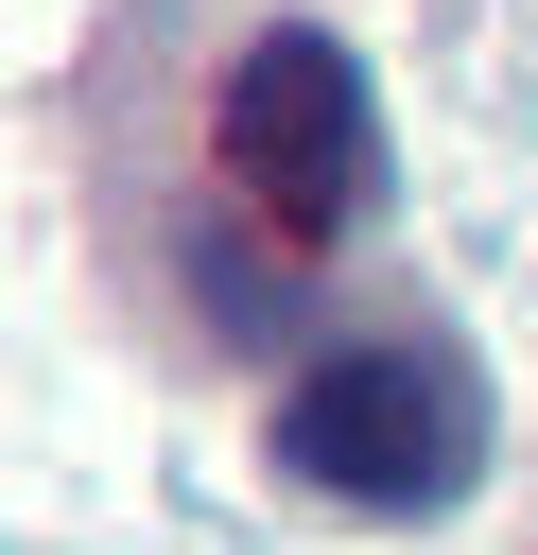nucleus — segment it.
<instances>
[{"label":"nucleus","instance_id":"obj_2","mask_svg":"<svg viewBox=\"0 0 538 555\" xmlns=\"http://www.w3.org/2000/svg\"><path fill=\"white\" fill-rule=\"evenodd\" d=\"M208 156H226V191H243V208H260L278 243H347V225L382 208V104H364L347 35H312V17L243 35Z\"/></svg>","mask_w":538,"mask_h":555},{"label":"nucleus","instance_id":"obj_1","mask_svg":"<svg viewBox=\"0 0 538 555\" xmlns=\"http://www.w3.org/2000/svg\"><path fill=\"white\" fill-rule=\"evenodd\" d=\"M278 468L330 486V503H364V520L469 503V468H486V382H469V347L364 330V347L295 364V382H278Z\"/></svg>","mask_w":538,"mask_h":555}]
</instances>
